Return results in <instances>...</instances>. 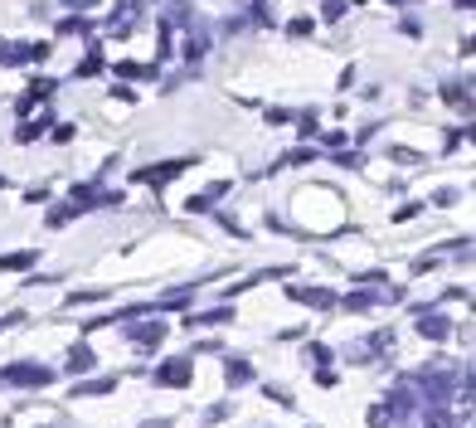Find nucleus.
I'll return each instance as SVG.
<instances>
[{
	"label": "nucleus",
	"instance_id": "nucleus-1",
	"mask_svg": "<svg viewBox=\"0 0 476 428\" xmlns=\"http://www.w3.org/2000/svg\"><path fill=\"white\" fill-rule=\"evenodd\" d=\"M5 380H10V385H29V390H34V385H49V380H54V370H44V365H10V370H5Z\"/></svg>",
	"mask_w": 476,
	"mask_h": 428
},
{
	"label": "nucleus",
	"instance_id": "nucleus-2",
	"mask_svg": "<svg viewBox=\"0 0 476 428\" xmlns=\"http://www.w3.org/2000/svg\"><path fill=\"white\" fill-rule=\"evenodd\" d=\"M185 166H190V161H171V166H151V171H141L136 180H141V185H166V180H171V176H180Z\"/></svg>",
	"mask_w": 476,
	"mask_h": 428
},
{
	"label": "nucleus",
	"instance_id": "nucleus-3",
	"mask_svg": "<svg viewBox=\"0 0 476 428\" xmlns=\"http://www.w3.org/2000/svg\"><path fill=\"white\" fill-rule=\"evenodd\" d=\"M156 380H161V385H190V365H185V360H171V365L156 370Z\"/></svg>",
	"mask_w": 476,
	"mask_h": 428
},
{
	"label": "nucleus",
	"instance_id": "nucleus-4",
	"mask_svg": "<svg viewBox=\"0 0 476 428\" xmlns=\"http://www.w3.org/2000/svg\"><path fill=\"white\" fill-rule=\"evenodd\" d=\"M418 331H423L428 341H442V336H447L452 326H447V317H423V321H418Z\"/></svg>",
	"mask_w": 476,
	"mask_h": 428
},
{
	"label": "nucleus",
	"instance_id": "nucleus-5",
	"mask_svg": "<svg viewBox=\"0 0 476 428\" xmlns=\"http://www.w3.org/2000/svg\"><path fill=\"white\" fill-rule=\"evenodd\" d=\"M291 297L296 302H311V307H331V292H316V287H296Z\"/></svg>",
	"mask_w": 476,
	"mask_h": 428
},
{
	"label": "nucleus",
	"instance_id": "nucleus-6",
	"mask_svg": "<svg viewBox=\"0 0 476 428\" xmlns=\"http://www.w3.org/2000/svg\"><path fill=\"white\" fill-rule=\"evenodd\" d=\"M131 341H136L141 350H151V345L161 341V326H136V336H131Z\"/></svg>",
	"mask_w": 476,
	"mask_h": 428
},
{
	"label": "nucleus",
	"instance_id": "nucleus-7",
	"mask_svg": "<svg viewBox=\"0 0 476 428\" xmlns=\"http://www.w3.org/2000/svg\"><path fill=\"white\" fill-rule=\"evenodd\" d=\"M224 190H229V185H209V195H194V200H190V210H194V214H199V210H209V205H214V200H219Z\"/></svg>",
	"mask_w": 476,
	"mask_h": 428
},
{
	"label": "nucleus",
	"instance_id": "nucleus-8",
	"mask_svg": "<svg viewBox=\"0 0 476 428\" xmlns=\"http://www.w3.org/2000/svg\"><path fill=\"white\" fill-rule=\"evenodd\" d=\"M117 73H122V78H151L156 69H151V64H122Z\"/></svg>",
	"mask_w": 476,
	"mask_h": 428
},
{
	"label": "nucleus",
	"instance_id": "nucleus-9",
	"mask_svg": "<svg viewBox=\"0 0 476 428\" xmlns=\"http://www.w3.org/2000/svg\"><path fill=\"white\" fill-rule=\"evenodd\" d=\"M248 380H253V370H248L243 360H233V365H229V385H248Z\"/></svg>",
	"mask_w": 476,
	"mask_h": 428
},
{
	"label": "nucleus",
	"instance_id": "nucleus-10",
	"mask_svg": "<svg viewBox=\"0 0 476 428\" xmlns=\"http://www.w3.org/2000/svg\"><path fill=\"white\" fill-rule=\"evenodd\" d=\"M93 73H102V59H97V49L88 54V59H83V64H78V78H93Z\"/></svg>",
	"mask_w": 476,
	"mask_h": 428
},
{
	"label": "nucleus",
	"instance_id": "nucleus-11",
	"mask_svg": "<svg viewBox=\"0 0 476 428\" xmlns=\"http://www.w3.org/2000/svg\"><path fill=\"white\" fill-rule=\"evenodd\" d=\"M107 390H112V380H83L78 385V394H107Z\"/></svg>",
	"mask_w": 476,
	"mask_h": 428
},
{
	"label": "nucleus",
	"instance_id": "nucleus-12",
	"mask_svg": "<svg viewBox=\"0 0 476 428\" xmlns=\"http://www.w3.org/2000/svg\"><path fill=\"white\" fill-rule=\"evenodd\" d=\"M34 253H15V258H0V268H29Z\"/></svg>",
	"mask_w": 476,
	"mask_h": 428
},
{
	"label": "nucleus",
	"instance_id": "nucleus-13",
	"mask_svg": "<svg viewBox=\"0 0 476 428\" xmlns=\"http://www.w3.org/2000/svg\"><path fill=\"white\" fill-rule=\"evenodd\" d=\"M447 103L467 107V83H452V88H447Z\"/></svg>",
	"mask_w": 476,
	"mask_h": 428
},
{
	"label": "nucleus",
	"instance_id": "nucleus-14",
	"mask_svg": "<svg viewBox=\"0 0 476 428\" xmlns=\"http://www.w3.org/2000/svg\"><path fill=\"white\" fill-rule=\"evenodd\" d=\"M68 5H73V10H83V5H93V0H68Z\"/></svg>",
	"mask_w": 476,
	"mask_h": 428
}]
</instances>
